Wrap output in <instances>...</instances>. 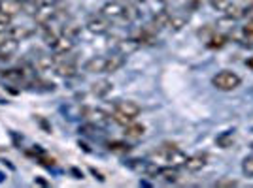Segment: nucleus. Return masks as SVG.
<instances>
[{
    "label": "nucleus",
    "mask_w": 253,
    "mask_h": 188,
    "mask_svg": "<svg viewBox=\"0 0 253 188\" xmlns=\"http://www.w3.org/2000/svg\"><path fill=\"white\" fill-rule=\"evenodd\" d=\"M138 43H144V45H153V43L157 42V36H155V31H151V29H144V31H140L138 34V38H134Z\"/></svg>",
    "instance_id": "nucleus-20"
},
{
    "label": "nucleus",
    "mask_w": 253,
    "mask_h": 188,
    "mask_svg": "<svg viewBox=\"0 0 253 188\" xmlns=\"http://www.w3.org/2000/svg\"><path fill=\"white\" fill-rule=\"evenodd\" d=\"M23 4L19 0H0V11L10 15V17H15L17 13H21Z\"/></svg>",
    "instance_id": "nucleus-12"
},
{
    "label": "nucleus",
    "mask_w": 253,
    "mask_h": 188,
    "mask_svg": "<svg viewBox=\"0 0 253 188\" xmlns=\"http://www.w3.org/2000/svg\"><path fill=\"white\" fill-rule=\"evenodd\" d=\"M100 13L104 15L106 19H110V21H132V19L138 17L136 10L132 6H125V4H121L117 0L104 4Z\"/></svg>",
    "instance_id": "nucleus-2"
},
{
    "label": "nucleus",
    "mask_w": 253,
    "mask_h": 188,
    "mask_svg": "<svg viewBox=\"0 0 253 188\" xmlns=\"http://www.w3.org/2000/svg\"><path fill=\"white\" fill-rule=\"evenodd\" d=\"M210 4L217 11H225L232 4V0H210Z\"/></svg>",
    "instance_id": "nucleus-29"
},
{
    "label": "nucleus",
    "mask_w": 253,
    "mask_h": 188,
    "mask_svg": "<svg viewBox=\"0 0 253 188\" xmlns=\"http://www.w3.org/2000/svg\"><path fill=\"white\" fill-rule=\"evenodd\" d=\"M108 149H110L112 153H128V151H130V145L125 143V141H112V143H108Z\"/></svg>",
    "instance_id": "nucleus-26"
},
{
    "label": "nucleus",
    "mask_w": 253,
    "mask_h": 188,
    "mask_svg": "<svg viewBox=\"0 0 253 188\" xmlns=\"http://www.w3.org/2000/svg\"><path fill=\"white\" fill-rule=\"evenodd\" d=\"M242 36L250 45H253V19L252 21H248V25H244L242 27Z\"/></svg>",
    "instance_id": "nucleus-28"
},
{
    "label": "nucleus",
    "mask_w": 253,
    "mask_h": 188,
    "mask_svg": "<svg viewBox=\"0 0 253 188\" xmlns=\"http://www.w3.org/2000/svg\"><path fill=\"white\" fill-rule=\"evenodd\" d=\"M246 64H248V68H252V70H253V57H252V59H248V63H246Z\"/></svg>",
    "instance_id": "nucleus-32"
},
{
    "label": "nucleus",
    "mask_w": 253,
    "mask_h": 188,
    "mask_svg": "<svg viewBox=\"0 0 253 188\" xmlns=\"http://www.w3.org/2000/svg\"><path fill=\"white\" fill-rule=\"evenodd\" d=\"M242 171L246 177L253 179V155L252 157H246L242 162Z\"/></svg>",
    "instance_id": "nucleus-27"
},
{
    "label": "nucleus",
    "mask_w": 253,
    "mask_h": 188,
    "mask_svg": "<svg viewBox=\"0 0 253 188\" xmlns=\"http://www.w3.org/2000/svg\"><path fill=\"white\" fill-rule=\"evenodd\" d=\"M17 51V42L11 40V38H6L0 42V61H10L11 57Z\"/></svg>",
    "instance_id": "nucleus-11"
},
{
    "label": "nucleus",
    "mask_w": 253,
    "mask_h": 188,
    "mask_svg": "<svg viewBox=\"0 0 253 188\" xmlns=\"http://www.w3.org/2000/svg\"><path fill=\"white\" fill-rule=\"evenodd\" d=\"M227 42H229V38H227L225 34L213 32L210 38H208V47H210V49H221V47L227 45Z\"/></svg>",
    "instance_id": "nucleus-19"
},
{
    "label": "nucleus",
    "mask_w": 253,
    "mask_h": 188,
    "mask_svg": "<svg viewBox=\"0 0 253 188\" xmlns=\"http://www.w3.org/2000/svg\"><path fill=\"white\" fill-rule=\"evenodd\" d=\"M49 47L55 51V55H66V53H70L74 49V38H70L66 34H61Z\"/></svg>",
    "instance_id": "nucleus-7"
},
{
    "label": "nucleus",
    "mask_w": 253,
    "mask_h": 188,
    "mask_svg": "<svg viewBox=\"0 0 253 188\" xmlns=\"http://www.w3.org/2000/svg\"><path fill=\"white\" fill-rule=\"evenodd\" d=\"M19 2H21V4H23V2H27V0H19Z\"/></svg>",
    "instance_id": "nucleus-33"
},
{
    "label": "nucleus",
    "mask_w": 253,
    "mask_h": 188,
    "mask_svg": "<svg viewBox=\"0 0 253 188\" xmlns=\"http://www.w3.org/2000/svg\"><path fill=\"white\" fill-rule=\"evenodd\" d=\"M215 143L221 147V149H229L234 143V132H223L221 136L215 139Z\"/></svg>",
    "instance_id": "nucleus-23"
},
{
    "label": "nucleus",
    "mask_w": 253,
    "mask_h": 188,
    "mask_svg": "<svg viewBox=\"0 0 253 188\" xmlns=\"http://www.w3.org/2000/svg\"><path fill=\"white\" fill-rule=\"evenodd\" d=\"M25 75H27V72L23 68H19V70H6L2 73V77L10 79V81H21V79H25Z\"/></svg>",
    "instance_id": "nucleus-24"
},
{
    "label": "nucleus",
    "mask_w": 253,
    "mask_h": 188,
    "mask_svg": "<svg viewBox=\"0 0 253 188\" xmlns=\"http://www.w3.org/2000/svg\"><path fill=\"white\" fill-rule=\"evenodd\" d=\"M215 187H217V188H232V187H238V181H234V179H219V181L215 183Z\"/></svg>",
    "instance_id": "nucleus-30"
},
{
    "label": "nucleus",
    "mask_w": 253,
    "mask_h": 188,
    "mask_svg": "<svg viewBox=\"0 0 253 188\" xmlns=\"http://www.w3.org/2000/svg\"><path fill=\"white\" fill-rule=\"evenodd\" d=\"M10 23H11L10 15H6V13H2V11H0V27H2V29H6V27H10Z\"/></svg>",
    "instance_id": "nucleus-31"
},
{
    "label": "nucleus",
    "mask_w": 253,
    "mask_h": 188,
    "mask_svg": "<svg viewBox=\"0 0 253 188\" xmlns=\"http://www.w3.org/2000/svg\"><path fill=\"white\" fill-rule=\"evenodd\" d=\"M240 83H242L240 75H236V73L231 72V70H221V72H217L211 77V85H213L217 91H223V93H231L234 89H238Z\"/></svg>",
    "instance_id": "nucleus-4"
},
{
    "label": "nucleus",
    "mask_w": 253,
    "mask_h": 188,
    "mask_svg": "<svg viewBox=\"0 0 253 188\" xmlns=\"http://www.w3.org/2000/svg\"><path fill=\"white\" fill-rule=\"evenodd\" d=\"M85 29L91 34H106L110 31V19H106L102 13L100 15H91L85 23Z\"/></svg>",
    "instance_id": "nucleus-6"
},
{
    "label": "nucleus",
    "mask_w": 253,
    "mask_h": 188,
    "mask_svg": "<svg viewBox=\"0 0 253 188\" xmlns=\"http://www.w3.org/2000/svg\"><path fill=\"white\" fill-rule=\"evenodd\" d=\"M87 115L91 117L93 123H106L108 121V113H104L102 109H89Z\"/></svg>",
    "instance_id": "nucleus-25"
},
{
    "label": "nucleus",
    "mask_w": 253,
    "mask_h": 188,
    "mask_svg": "<svg viewBox=\"0 0 253 188\" xmlns=\"http://www.w3.org/2000/svg\"><path fill=\"white\" fill-rule=\"evenodd\" d=\"M206 162H208V155H206V153H197V155H193V157H187L185 167H187L189 171H201L202 167L206 166Z\"/></svg>",
    "instance_id": "nucleus-10"
},
{
    "label": "nucleus",
    "mask_w": 253,
    "mask_h": 188,
    "mask_svg": "<svg viewBox=\"0 0 253 188\" xmlns=\"http://www.w3.org/2000/svg\"><path fill=\"white\" fill-rule=\"evenodd\" d=\"M106 64H108V57H93L85 63V72L89 73H106Z\"/></svg>",
    "instance_id": "nucleus-9"
},
{
    "label": "nucleus",
    "mask_w": 253,
    "mask_h": 188,
    "mask_svg": "<svg viewBox=\"0 0 253 188\" xmlns=\"http://www.w3.org/2000/svg\"><path fill=\"white\" fill-rule=\"evenodd\" d=\"M123 64H125V55H121V53H114V55H110V57H108V64H106V73L117 72Z\"/></svg>",
    "instance_id": "nucleus-16"
},
{
    "label": "nucleus",
    "mask_w": 253,
    "mask_h": 188,
    "mask_svg": "<svg viewBox=\"0 0 253 188\" xmlns=\"http://www.w3.org/2000/svg\"><path fill=\"white\" fill-rule=\"evenodd\" d=\"M187 21H189V17H187V15H179V13L170 15L169 29H172V31H181V29L187 25Z\"/></svg>",
    "instance_id": "nucleus-21"
},
{
    "label": "nucleus",
    "mask_w": 253,
    "mask_h": 188,
    "mask_svg": "<svg viewBox=\"0 0 253 188\" xmlns=\"http://www.w3.org/2000/svg\"><path fill=\"white\" fill-rule=\"evenodd\" d=\"M151 158L157 164H165V166H174V167L185 166V162H187V155L181 153L176 145H161L151 155Z\"/></svg>",
    "instance_id": "nucleus-1"
},
{
    "label": "nucleus",
    "mask_w": 253,
    "mask_h": 188,
    "mask_svg": "<svg viewBox=\"0 0 253 188\" xmlns=\"http://www.w3.org/2000/svg\"><path fill=\"white\" fill-rule=\"evenodd\" d=\"M252 149H253V143H252Z\"/></svg>",
    "instance_id": "nucleus-34"
},
{
    "label": "nucleus",
    "mask_w": 253,
    "mask_h": 188,
    "mask_svg": "<svg viewBox=\"0 0 253 188\" xmlns=\"http://www.w3.org/2000/svg\"><path fill=\"white\" fill-rule=\"evenodd\" d=\"M170 15H172V13H169V11H165V10L155 11V15H153V21H151V25H149V29H151V31H161V29L169 27Z\"/></svg>",
    "instance_id": "nucleus-14"
},
{
    "label": "nucleus",
    "mask_w": 253,
    "mask_h": 188,
    "mask_svg": "<svg viewBox=\"0 0 253 188\" xmlns=\"http://www.w3.org/2000/svg\"><path fill=\"white\" fill-rule=\"evenodd\" d=\"M125 137H128V139H140V137H144V134H146V128H144V125H138V123H128V125L125 126Z\"/></svg>",
    "instance_id": "nucleus-15"
},
{
    "label": "nucleus",
    "mask_w": 253,
    "mask_h": 188,
    "mask_svg": "<svg viewBox=\"0 0 253 188\" xmlns=\"http://www.w3.org/2000/svg\"><path fill=\"white\" fill-rule=\"evenodd\" d=\"M157 177L161 179L163 183H176V181L179 179V173L174 166H167V167H161V169H159Z\"/></svg>",
    "instance_id": "nucleus-17"
},
{
    "label": "nucleus",
    "mask_w": 253,
    "mask_h": 188,
    "mask_svg": "<svg viewBox=\"0 0 253 188\" xmlns=\"http://www.w3.org/2000/svg\"><path fill=\"white\" fill-rule=\"evenodd\" d=\"M6 31H8V38L15 40V42H23V40H27V38L32 36V29L23 27V25H19V27H10Z\"/></svg>",
    "instance_id": "nucleus-13"
},
{
    "label": "nucleus",
    "mask_w": 253,
    "mask_h": 188,
    "mask_svg": "<svg viewBox=\"0 0 253 188\" xmlns=\"http://www.w3.org/2000/svg\"><path fill=\"white\" fill-rule=\"evenodd\" d=\"M57 64V59L47 55V53H38V57H34V68L40 70V72H47V70H53Z\"/></svg>",
    "instance_id": "nucleus-8"
},
{
    "label": "nucleus",
    "mask_w": 253,
    "mask_h": 188,
    "mask_svg": "<svg viewBox=\"0 0 253 188\" xmlns=\"http://www.w3.org/2000/svg\"><path fill=\"white\" fill-rule=\"evenodd\" d=\"M57 59V64H55V73L59 75V77H74L76 73H78V64H76V61L72 59V57H68L66 55V59H61V55H57L55 57Z\"/></svg>",
    "instance_id": "nucleus-5"
},
{
    "label": "nucleus",
    "mask_w": 253,
    "mask_h": 188,
    "mask_svg": "<svg viewBox=\"0 0 253 188\" xmlns=\"http://www.w3.org/2000/svg\"><path fill=\"white\" fill-rule=\"evenodd\" d=\"M112 89H114V85L110 83V81H98V83L93 85V94L102 98V96H106Z\"/></svg>",
    "instance_id": "nucleus-22"
},
{
    "label": "nucleus",
    "mask_w": 253,
    "mask_h": 188,
    "mask_svg": "<svg viewBox=\"0 0 253 188\" xmlns=\"http://www.w3.org/2000/svg\"><path fill=\"white\" fill-rule=\"evenodd\" d=\"M138 45H140V43H138L136 40H119V42L116 43V49H117V53H121V55H128V53L136 51Z\"/></svg>",
    "instance_id": "nucleus-18"
},
{
    "label": "nucleus",
    "mask_w": 253,
    "mask_h": 188,
    "mask_svg": "<svg viewBox=\"0 0 253 188\" xmlns=\"http://www.w3.org/2000/svg\"><path fill=\"white\" fill-rule=\"evenodd\" d=\"M140 113H142V107H140L136 102H132V100H121V102H117L116 107H114L112 119L116 121L117 125L126 126L128 123H132Z\"/></svg>",
    "instance_id": "nucleus-3"
}]
</instances>
